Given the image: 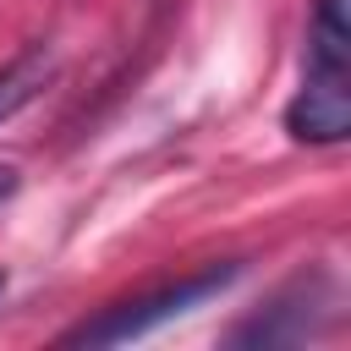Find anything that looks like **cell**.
<instances>
[{"instance_id": "4", "label": "cell", "mask_w": 351, "mask_h": 351, "mask_svg": "<svg viewBox=\"0 0 351 351\" xmlns=\"http://www.w3.org/2000/svg\"><path fill=\"white\" fill-rule=\"evenodd\" d=\"M55 77V55H49V44H27L16 60H5L0 66V126L22 110V104H33L38 99V88Z\"/></svg>"}, {"instance_id": "3", "label": "cell", "mask_w": 351, "mask_h": 351, "mask_svg": "<svg viewBox=\"0 0 351 351\" xmlns=\"http://www.w3.org/2000/svg\"><path fill=\"white\" fill-rule=\"evenodd\" d=\"M329 318H335V274L313 263V269L291 274V280H285L252 318H241L225 340H230V346H258V351H269V346H302V340L324 335Z\"/></svg>"}, {"instance_id": "6", "label": "cell", "mask_w": 351, "mask_h": 351, "mask_svg": "<svg viewBox=\"0 0 351 351\" xmlns=\"http://www.w3.org/2000/svg\"><path fill=\"white\" fill-rule=\"evenodd\" d=\"M0 296H5V274H0Z\"/></svg>"}, {"instance_id": "5", "label": "cell", "mask_w": 351, "mask_h": 351, "mask_svg": "<svg viewBox=\"0 0 351 351\" xmlns=\"http://www.w3.org/2000/svg\"><path fill=\"white\" fill-rule=\"evenodd\" d=\"M16 181H22V176H16V170H11V165H0V203H5V197H11V192H16Z\"/></svg>"}, {"instance_id": "1", "label": "cell", "mask_w": 351, "mask_h": 351, "mask_svg": "<svg viewBox=\"0 0 351 351\" xmlns=\"http://www.w3.org/2000/svg\"><path fill=\"white\" fill-rule=\"evenodd\" d=\"M285 132L313 148H335L351 132V22L346 0H318L307 27V71L285 104Z\"/></svg>"}, {"instance_id": "2", "label": "cell", "mask_w": 351, "mask_h": 351, "mask_svg": "<svg viewBox=\"0 0 351 351\" xmlns=\"http://www.w3.org/2000/svg\"><path fill=\"white\" fill-rule=\"evenodd\" d=\"M236 280H241V258L203 263V269H192L181 280H165L154 291H137V296H121V302L99 307L93 318L71 324L60 335V346H126V340H137V335H148V329H159L170 318H186L192 307H203L208 296L230 291Z\"/></svg>"}]
</instances>
